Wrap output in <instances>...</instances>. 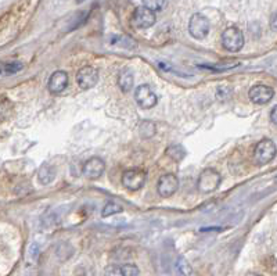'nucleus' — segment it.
Masks as SVG:
<instances>
[{"mask_svg": "<svg viewBox=\"0 0 277 276\" xmlns=\"http://www.w3.org/2000/svg\"><path fill=\"white\" fill-rule=\"evenodd\" d=\"M222 182V176L221 174L214 169V168H205L200 176H198V181H197V189L201 192V193H212L215 192L219 184Z\"/></svg>", "mask_w": 277, "mask_h": 276, "instance_id": "obj_1", "label": "nucleus"}, {"mask_svg": "<svg viewBox=\"0 0 277 276\" xmlns=\"http://www.w3.org/2000/svg\"><path fill=\"white\" fill-rule=\"evenodd\" d=\"M147 179V174L146 171L140 169V168H132V169H126L122 174L121 182L124 184V187L130 190V192H137L140 190L146 184Z\"/></svg>", "mask_w": 277, "mask_h": 276, "instance_id": "obj_2", "label": "nucleus"}, {"mask_svg": "<svg viewBox=\"0 0 277 276\" xmlns=\"http://www.w3.org/2000/svg\"><path fill=\"white\" fill-rule=\"evenodd\" d=\"M277 148L273 140L270 139H263L257 145L255 151H254V158L258 166H266L275 157H276Z\"/></svg>", "mask_w": 277, "mask_h": 276, "instance_id": "obj_3", "label": "nucleus"}, {"mask_svg": "<svg viewBox=\"0 0 277 276\" xmlns=\"http://www.w3.org/2000/svg\"><path fill=\"white\" fill-rule=\"evenodd\" d=\"M222 46L230 53L240 52L244 46V35L241 31L237 27L224 29V32L222 34Z\"/></svg>", "mask_w": 277, "mask_h": 276, "instance_id": "obj_4", "label": "nucleus"}, {"mask_svg": "<svg viewBox=\"0 0 277 276\" xmlns=\"http://www.w3.org/2000/svg\"><path fill=\"white\" fill-rule=\"evenodd\" d=\"M155 21H157L155 13L144 6L134 9L133 14H132V25L137 29L151 28L155 24Z\"/></svg>", "mask_w": 277, "mask_h": 276, "instance_id": "obj_5", "label": "nucleus"}, {"mask_svg": "<svg viewBox=\"0 0 277 276\" xmlns=\"http://www.w3.org/2000/svg\"><path fill=\"white\" fill-rule=\"evenodd\" d=\"M188 32L194 39H204L209 34V21L203 14L197 13L188 21Z\"/></svg>", "mask_w": 277, "mask_h": 276, "instance_id": "obj_6", "label": "nucleus"}, {"mask_svg": "<svg viewBox=\"0 0 277 276\" xmlns=\"http://www.w3.org/2000/svg\"><path fill=\"white\" fill-rule=\"evenodd\" d=\"M134 100L144 110H150L157 104V94L152 92L148 85H140L134 91Z\"/></svg>", "mask_w": 277, "mask_h": 276, "instance_id": "obj_7", "label": "nucleus"}, {"mask_svg": "<svg viewBox=\"0 0 277 276\" xmlns=\"http://www.w3.org/2000/svg\"><path fill=\"white\" fill-rule=\"evenodd\" d=\"M98 81V71L97 68L92 67V65H86L82 67L81 70L76 74V82L79 85V88L83 91L92 89L97 85Z\"/></svg>", "mask_w": 277, "mask_h": 276, "instance_id": "obj_8", "label": "nucleus"}, {"mask_svg": "<svg viewBox=\"0 0 277 276\" xmlns=\"http://www.w3.org/2000/svg\"><path fill=\"white\" fill-rule=\"evenodd\" d=\"M179 189V179L178 176L173 175V174H166V175H162L157 184V190L158 194L164 197V199H168L170 196L178 192Z\"/></svg>", "mask_w": 277, "mask_h": 276, "instance_id": "obj_9", "label": "nucleus"}, {"mask_svg": "<svg viewBox=\"0 0 277 276\" xmlns=\"http://www.w3.org/2000/svg\"><path fill=\"white\" fill-rule=\"evenodd\" d=\"M104 169H106V163L100 157H92L83 164L82 174L86 179L94 181L104 174Z\"/></svg>", "mask_w": 277, "mask_h": 276, "instance_id": "obj_10", "label": "nucleus"}, {"mask_svg": "<svg viewBox=\"0 0 277 276\" xmlns=\"http://www.w3.org/2000/svg\"><path fill=\"white\" fill-rule=\"evenodd\" d=\"M248 96H250L251 101L255 104H266L273 99L275 91L266 85H255L250 89Z\"/></svg>", "mask_w": 277, "mask_h": 276, "instance_id": "obj_11", "label": "nucleus"}, {"mask_svg": "<svg viewBox=\"0 0 277 276\" xmlns=\"http://www.w3.org/2000/svg\"><path fill=\"white\" fill-rule=\"evenodd\" d=\"M68 83H70V79H68V74L65 71H55L50 76L49 83H47V88H49L50 93L60 94V93H63L68 88Z\"/></svg>", "mask_w": 277, "mask_h": 276, "instance_id": "obj_12", "label": "nucleus"}, {"mask_svg": "<svg viewBox=\"0 0 277 276\" xmlns=\"http://www.w3.org/2000/svg\"><path fill=\"white\" fill-rule=\"evenodd\" d=\"M133 74L129 68H124L121 70V73L118 75V85L121 88V91L124 93H128L129 91H132L133 88Z\"/></svg>", "mask_w": 277, "mask_h": 276, "instance_id": "obj_13", "label": "nucleus"}, {"mask_svg": "<svg viewBox=\"0 0 277 276\" xmlns=\"http://www.w3.org/2000/svg\"><path fill=\"white\" fill-rule=\"evenodd\" d=\"M37 179L42 184H50L55 179V168L50 164H42L37 171Z\"/></svg>", "mask_w": 277, "mask_h": 276, "instance_id": "obj_14", "label": "nucleus"}, {"mask_svg": "<svg viewBox=\"0 0 277 276\" xmlns=\"http://www.w3.org/2000/svg\"><path fill=\"white\" fill-rule=\"evenodd\" d=\"M22 70L19 61H0V75H14Z\"/></svg>", "mask_w": 277, "mask_h": 276, "instance_id": "obj_15", "label": "nucleus"}, {"mask_svg": "<svg viewBox=\"0 0 277 276\" xmlns=\"http://www.w3.org/2000/svg\"><path fill=\"white\" fill-rule=\"evenodd\" d=\"M157 132V128H155V124L152 121H142L140 125H139V133L140 136L144 139L152 138Z\"/></svg>", "mask_w": 277, "mask_h": 276, "instance_id": "obj_16", "label": "nucleus"}, {"mask_svg": "<svg viewBox=\"0 0 277 276\" xmlns=\"http://www.w3.org/2000/svg\"><path fill=\"white\" fill-rule=\"evenodd\" d=\"M165 153H166V156L170 157L175 161H182L186 157V150L182 145H172V146L166 148Z\"/></svg>", "mask_w": 277, "mask_h": 276, "instance_id": "obj_17", "label": "nucleus"}, {"mask_svg": "<svg viewBox=\"0 0 277 276\" xmlns=\"http://www.w3.org/2000/svg\"><path fill=\"white\" fill-rule=\"evenodd\" d=\"M122 211H124V207H122V205H119V204L115 202H108L107 204L104 205V208H103V211H101V215H103L104 218H107V217L115 215V214H119V212Z\"/></svg>", "mask_w": 277, "mask_h": 276, "instance_id": "obj_18", "label": "nucleus"}, {"mask_svg": "<svg viewBox=\"0 0 277 276\" xmlns=\"http://www.w3.org/2000/svg\"><path fill=\"white\" fill-rule=\"evenodd\" d=\"M176 268L180 275H191L193 274V268L188 264V261L186 258L179 257L176 261Z\"/></svg>", "mask_w": 277, "mask_h": 276, "instance_id": "obj_19", "label": "nucleus"}, {"mask_svg": "<svg viewBox=\"0 0 277 276\" xmlns=\"http://www.w3.org/2000/svg\"><path fill=\"white\" fill-rule=\"evenodd\" d=\"M114 45H121L122 47H126V49H130V47H134L136 46V42H134L133 39H130V37H125V35H115V37H112V40H111Z\"/></svg>", "mask_w": 277, "mask_h": 276, "instance_id": "obj_20", "label": "nucleus"}, {"mask_svg": "<svg viewBox=\"0 0 277 276\" xmlns=\"http://www.w3.org/2000/svg\"><path fill=\"white\" fill-rule=\"evenodd\" d=\"M240 65V63H226V64H201L198 65L200 68H205V70H212V71H227V70H232L234 67Z\"/></svg>", "mask_w": 277, "mask_h": 276, "instance_id": "obj_21", "label": "nucleus"}, {"mask_svg": "<svg viewBox=\"0 0 277 276\" xmlns=\"http://www.w3.org/2000/svg\"><path fill=\"white\" fill-rule=\"evenodd\" d=\"M143 6L151 11H161L166 6V0H143Z\"/></svg>", "mask_w": 277, "mask_h": 276, "instance_id": "obj_22", "label": "nucleus"}, {"mask_svg": "<svg viewBox=\"0 0 277 276\" xmlns=\"http://www.w3.org/2000/svg\"><path fill=\"white\" fill-rule=\"evenodd\" d=\"M121 275L124 276H137L140 275L139 268L136 267L134 264H125L121 267Z\"/></svg>", "mask_w": 277, "mask_h": 276, "instance_id": "obj_23", "label": "nucleus"}, {"mask_svg": "<svg viewBox=\"0 0 277 276\" xmlns=\"http://www.w3.org/2000/svg\"><path fill=\"white\" fill-rule=\"evenodd\" d=\"M106 274L107 275H121V267H108Z\"/></svg>", "mask_w": 277, "mask_h": 276, "instance_id": "obj_24", "label": "nucleus"}, {"mask_svg": "<svg viewBox=\"0 0 277 276\" xmlns=\"http://www.w3.org/2000/svg\"><path fill=\"white\" fill-rule=\"evenodd\" d=\"M29 254L31 256H34V259H36L37 258V256H39V247L36 246V244H31V247H29Z\"/></svg>", "mask_w": 277, "mask_h": 276, "instance_id": "obj_25", "label": "nucleus"}, {"mask_svg": "<svg viewBox=\"0 0 277 276\" xmlns=\"http://www.w3.org/2000/svg\"><path fill=\"white\" fill-rule=\"evenodd\" d=\"M270 121L277 127V106H275L270 111Z\"/></svg>", "mask_w": 277, "mask_h": 276, "instance_id": "obj_26", "label": "nucleus"}, {"mask_svg": "<svg viewBox=\"0 0 277 276\" xmlns=\"http://www.w3.org/2000/svg\"><path fill=\"white\" fill-rule=\"evenodd\" d=\"M270 28H272L273 31H277V13H275V14L272 16V18H270Z\"/></svg>", "mask_w": 277, "mask_h": 276, "instance_id": "obj_27", "label": "nucleus"}, {"mask_svg": "<svg viewBox=\"0 0 277 276\" xmlns=\"http://www.w3.org/2000/svg\"><path fill=\"white\" fill-rule=\"evenodd\" d=\"M85 0H76V3H83Z\"/></svg>", "mask_w": 277, "mask_h": 276, "instance_id": "obj_28", "label": "nucleus"}, {"mask_svg": "<svg viewBox=\"0 0 277 276\" xmlns=\"http://www.w3.org/2000/svg\"><path fill=\"white\" fill-rule=\"evenodd\" d=\"M276 182H277V176H276Z\"/></svg>", "mask_w": 277, "mask_h": 276, "instance_id": "obj_29", "label": "nucleus"}]
</instances>
